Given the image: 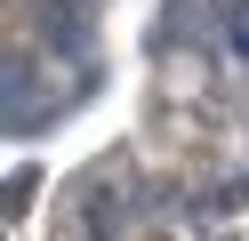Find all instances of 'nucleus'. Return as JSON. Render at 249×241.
Returning a JSON list of instances; mask_svg holds the SVG:
<instances>
[{"instance_id":"nucleus-1","label":"nucleus","mask_w":249,"mask_h":241,"mask_svg":"<svg viewBox=\"0 0 249 241\" xmlns=\"http://www.w3.org/2000/svg\"><path fill=\"white\" fill-rule=\"evenodd\" d=\"M33 185H40V177H33V169H17V177H8V193H0V209H8V217H24V201H33Z\"/></svg>"}]
</instances>
